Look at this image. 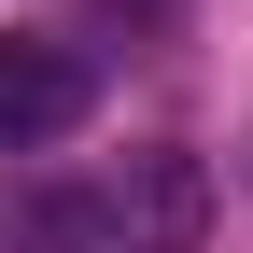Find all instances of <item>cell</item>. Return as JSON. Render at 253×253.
<instances>
[{"label": "cell", "mask_w": 253, "mask_h": 253, "mask_svg": "<svg viewBox=\"0 0 253 253\" xmlns=\"http://www.w3.org/2000/svg\"><path fill=\"white\" fill-rule=\"evenodd\" d=\"M99 225H113L126 253H197V239H211V169H197V155H169V141L126 155V169L99 183Z\"/></svg>", "instance_id": "cell-1"}, {"label": "cell", "mask_w": 253, "mask_h": 253, "mask_svg": "<svg viewBox=\"0 0 253 253\" xmlns=\"http://www.w3.org/2000/svg\"><path fill=\"white\" fill-rule=\"evenodd\" d=\"M99 113V71L71 42H0V155H42Z\"/></svg>", "instance_id": "cell-2"}, {"label": "cell", "mask_w": 253, "mask_h": 253, "mask_svg": "<svg viewBox=\"0 0 253 253\" xmlns=\"http://www.w3.org/2000/svg\"><path fill=\"white\" fill-rule=\"evenodd\" d=\"M0 253H113V225L71 183H0Z\"/></svg>", "instance_id": "cell-3"}, {"label": "cell", "mask_w": 253, "mask_h": 253, "mask_svg": "<svg viewBox=\"0 0 253 253\" xmlns=\"http://www.w3.org/2000/svg\"><path fill=\"white\" fill-rule=\"evenodd\" d=\"M113 14H126V28H169V14H183V0H113Z\"/></svg>", "instance_id": "cell-4"}]
</instances>
